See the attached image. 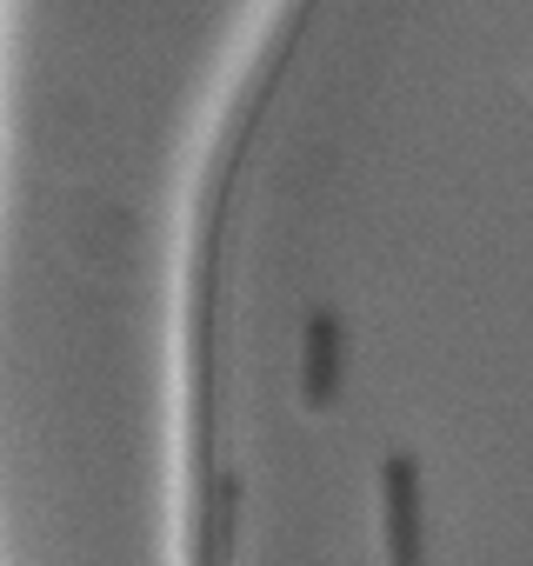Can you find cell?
<instances>
[{
	"label": "cell",
	"mask_w": 533,
	"mask_h": 566,
	"mask_svg": "<svg viewBox=\"0 0 533 566\" xmlns=\"http://www.w3.org/2000/svg\"><path fill=\"white\" fill-rule=\"evenodd\" d=\"M380 539L387 566H427V513H420V467L407 453L380 460Z\"/></svg>",
	"instance_id": "6da1fadb"
},
{
	"label": "cell",
	"mask_w": 533,
	"mask_h": 566,
	"mask_svg": "<svg viewBox=\"0 0 533 566\" xmlns=\"http://www.w3.org/2000/svg\"><path fill=\"white\" fill-rule=\"evenodd\" d=\"M341 400V314L314 307L301 327V407L327 413Z\"/></svg>",
	"instance_id": "7a4b0ae2"
},
{
	"label": "cell",
	"mask_w": 533,
	"mask_h": 566,
	"mask_svg": "<svg viewBox=\"0 0 533 566\" xmlns=\"http://www.w3.org/2000/svg\"><path fill=\"white\" fill-rule=\"evenodd\" d=\"M227 513H233V480H220L213 513H207V566H220V559H227Z\"/></svg>",
	"instance_id": "3957f363"
}]
</instances>
